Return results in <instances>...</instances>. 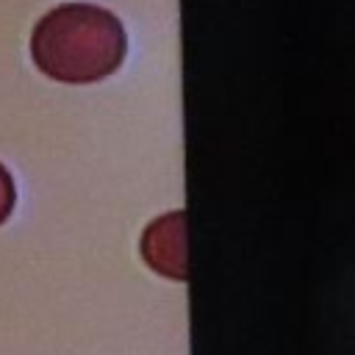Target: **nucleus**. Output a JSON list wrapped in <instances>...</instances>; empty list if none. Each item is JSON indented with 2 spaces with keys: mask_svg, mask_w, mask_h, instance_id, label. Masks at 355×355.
Returning a JSON list of instances; mask_svg holds the SVG:
<instances>
[{
  "mask_svg": "<svg viewBox=\"0 0 355 355\" xmlns=\"http://www.w3.org/2000/svg\"><path fill=\"white\" fill-rule=\"evenodd\" d=\"M122 22L89 3H67L47 11L31 36L36 67L61 83H92L114 75L125 58Z\"/></svg>",
  "mask_w": 355,
  "mask_h": 355,
  "instance_id": "f257e3e1",
  "label": "nucleus"
},
{
  "mask_svg": "<svg viewBox=\"0 0 355 355\" xmlns=\"http://www.w3.org/2000/svg\"><path fill=\"white\" fill-rule=\"evenodd\" d=\"M141 255L158 275L186 280V214L172 211L147 225L141 236Z\"/></svg>",
  "mask_w": 355,
  "mask_h": 355,
  "instance_id": "f03ea898",
  "label": "nucleus"
},
{
  "mask_svg": "<svg viewBox=\"0 0 355 355\" xmlns=\"http://www.w3.org/2000/svg\"><path fill=\"white\" fill-rule=\"evenodd\" d=\"M14 200H17L14 180H11L8 169L0 164V225L8 219V214H11V208H14Z\"/></svg>",
  "mask_w": 355,
  "mask_h": 355,
  "instance_id": "7ed1b4c3",
  "label": "nucleus"
}]
</instances>
